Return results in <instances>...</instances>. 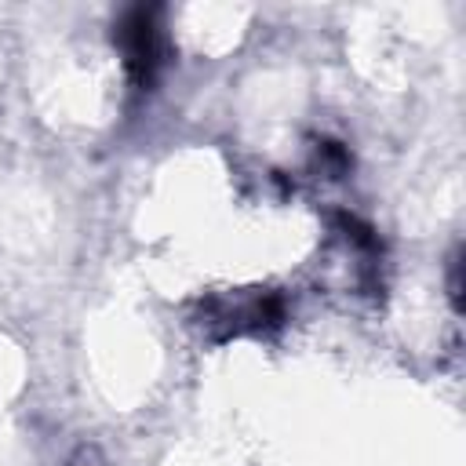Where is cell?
I'll use <instances>...</instances> for the list:
<instances>
[{"instance_id": "7a4b0ae2", "label": "cell", "mask_w": 466, "mask_h": 466, "mask_svg": "<svg viewBox=\"0 0 466 466\" xmlns=\"http://www.w3.org/2000/svg\"><path fill=\"white\" fill-rule=\"evenodd\" d=\"M160 7H131L124 11V18L113 25V44L120 47L124 55V69L131 76V84L138 91H149L157 73H160V62H164V44H160Z\"/></svg>"}, {"instance_id": "6da1fadb", "label": "cell", "mask_w": 466, "mask_h": 466, "mask_svg": "<svg viewBox=\"0 0 466 466\" xmlns=\"http://www.w3.org/2000/svg\"><path fill=\"white\" fill-rule=\"evenodd\" d=\"M288 309L277 291H248V295H211L200 302V328L226 342L233 335H269L284 324Z\"/></svg>"}, {"instance_id": "3957f363", "label": "cell", "mask_w": 466, "mask_h": 466, "mask_svg": "<svg viewBox=\"0 0 466 466\" xmlns=\"http://www.w3.org/2000/svg\"><path fill=\"white\" fill-rule=\"evenodd\" d=\"M66 466H113L109 455L98 448V444H76L66 459Z\"/></svg>"}, {"instance_id": "277c9868", "label": "cell", "mask_w": 466, "mask_h": 466, "mask_svg": "<svg viewBox=\"0 0 466 466\" xmlns=\"http://www.w3.org/2000/svg\"><path fill=\"white\" fill-rule=\"evenodd\" d=\"M451 302H455V309H459V255L451 258Z\"/></svg>"}]
</instances>
